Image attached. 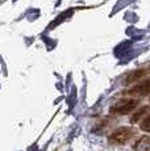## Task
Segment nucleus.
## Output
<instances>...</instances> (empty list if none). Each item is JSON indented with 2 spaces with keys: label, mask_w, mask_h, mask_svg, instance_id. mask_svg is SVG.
<instances>
[{
  "label": "nucleus",
  "mask_w": 150,
  "mask_h": 151,
  "mask_svg": "<svg viewBox=\"0 0 150 151\" xmlns=\"http://www.w3.org/2000/svg\"><path fill=\"white\" fill-rule=\"evenodd\" d=\"M134 134H136L134 129L128 127V126H123V127L116 129L115 132H112L108 141L113 145H125L126 142H129L134 137Z\"/></svg>",
  "instance_id": "f257e3e1"
},
{
  "label": "nucleus",
  "mask_w": 150,
  "mask_h": 151,
  "mask_svg": "<svg viewBox=\"0 0 150 151\" xmlns=\"http://www.w3.org/2000/svg\"><path fill=\"white\" fill-rule=\"evenodd\" d=\"M138 101L133 100V99H129V100H123L119 101L116 105H113L111 108V112L117 113V114H128V113L133 112V110L137 108Z\"/></svg>",
  "instance_id": "f03ea898"
},
{
  "label": "nucleus",
  "mask_w": 150,
  "mask_h": 151,
  "mask_svg": "<svg viewBox=\"0 0 150 151\" xmlns=\"http://www.w3.org/2000/svg\"><path fill=\"white\" fill-rule=\"evenodd\" d=\"M150 92V79H146L145 82L132 87L128 91L129 95H137V96H146Z\"/></svg>",
  "instance_id": "7ed1b4c3"
},
{
  "label": "nucleus",
  "mask_w": 150,
  "mask_h": 151,
  "mask_svg": "<svg viewBox=\"0 0 150 151\" xmlns=\"http://www.w3.org/2000/svg\"><path fill=\"white\" fill-rule=\"evenodd\" d=\"M148 72H150V71H149V70H146V68L132 71L131 74L126 75V78H125V83H126V84H131V83H133V82H137V80L142 79V78L145 76L146 74H148Z\"/></svg>",
  "instance_id": "20e7f679"
},
{
  "label": "nucleus",
  "mask_w": 150,
  "mask_h": 151,
  "mask_svg": "<svg viewBox=\"0 0 150 151\" xmlns=\"http://www.w3.org/2000/svg\"><path fill=\"white\" fill-rule=\"evenodd\" d=\"M134 151H150V135L141 137L134 143Z\"/></svg>",
  "instance_id": "39448f33"
},
{
  "label": "nucleus",
  "mask_w": 150,
  "mask_h": 151,
  "mask_svg": "<svg viewBox=\"0 0 150 151\" xmlns=\"http://www.w3.org/2000/svg\"><path fill=\"white\" fill-rule=\"evenodd\" d=\"M148 112H149V106H142V108H140L136 113H133V116L131 117V122L136 124L140 120H144V118L146 117V113Z\"/></svg>",
  "instance_id": "423d86ee"
},
{
  "label": "nucleus",
  "mask_w": 150,
  "mask_h": 151,
  "mask_svg": "<svg viewBox=\"0 0 150 151\" xmlns=\"http://www.w3.org/2000/svg\"><path fill=\"white\" fill-rule=\"evenodd\" d=\"M141 130L142 132H146V133H150V113L141 121V125H140Z\"/></svg>",
  "instance_id": "0eeeda50"
},
{
  "label": "nucleus",
  "mask_w": 150,
  "mask_h": 151,
  "mask_svg": "<svg viewBox=\"0 0 150 151\" xmlns=\"http://www.w3.org/2000/svg\"><path fill=\"white\" fill-rule=\"evenodd\" d=\"M149 100H150V97H149Z\"/></svg>",
  "instance_id": "6e6552de"
}]
</instances>
